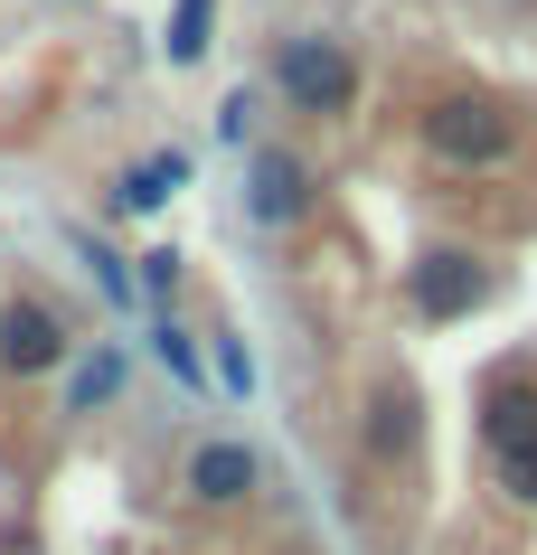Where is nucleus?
I'll use <instances>...</instances> for the list:
<instances>
[{
  "label": "nucleus",
  "mask_w": 537,
  "mask_h": 555,
  "mask_svg": "<svg viewBox=\"0 0 537 555\" xmlns=\"http://www.w3.org/2000/svg\"><path fill=\"white\" fill-rule=\"evenodd\" d=\"M179 490H189V508H245V499L265 490V462H255V442L208 434V442H189V462H179Z\"/></svg>",
  "instance_id": "obj_7"
},
{
  "label": "nucleus",
  "mask_w": 537,
  "mask_h": 555,
  "mask_svg": "<svg viewBox=\"0 0 537 555\" xmlns=\"http://www.w3.org/2000/svg\"><path fill=\"white\" fill-rule=\"evenodd\" d=\"M217 48V0H179L170 10V38H161V57L170 66H199Z\"/></svg>",
  "instance_id": "obj_12"
},
{
  "label": "nucleus",
  "mask_w": 537,
  "mask_h": 555,
  "mask_svg": "<svg viewBox=\"0 0 537 555\" xmlns=\"http://www.w3.org/2000/svg\"><path fill=\"white\" fill-rule=\"evenodd\" d=\"M76 255H86V273H94V293L114 301V311H132V301H142V283H132V263H123L114 245H94V235H76Z\"/></svg>",
  "instance_id": "obj_13"
},
{
  "label": "nucleus",
  "mask_w": 537,
  "mask_h": 555,
  "mask_svg": "<svg viewBox=\"0 0 537 555\" xmlns=\"http://www.w3.org/2000/svg\"><path fill=\"white\" fill-rule=\"evenodd\" d=\"M265 86L283 94V114H302V122H349L368 76H358V48H349V38H330V29H293V38H273Z\"/></svg>",
  "instance_id": "obj_2"
},
{
  "label": "nucleus",
  "mask_w": 537,
  "mask_h": 555,
  "mask_svg": "<svg viewBox=\"0 0 537 555\" xmlns=\"http://www.w3.org/2000/svg\"><path fill=\"white\" fill-rule=\"evenodd\" d=\"M123 377H132V349H114V339H104V349H86V358L57 377V414H76V424H86V414H104V405L123 396Z\"/></svg>",
  "instance_id": "obj_9"
},
{
  "label": "nucleus",
  "mask_w": 537,
  "mask_h": 555,
  "mask_svg": "<svg viewBox=\"0 0 537 555\" xmlns=\"http://www.w3.org/2000/svg\"><path fill=\"white\" fill-rule=\"evenodd\" d=\"M151 358H161V367H170L179 386H189V396H208V349H199V330L189 321H170V311H161V321H151Z\"/></svg>",
  "instance_id": "obj_11"
},
{
  "label": "nucleus",
  "mask_w": 537,
  "mask_h": 555,
  "mask_svg": "<svg viewBox=\"0 0 537 555\" xmlns=\"http://www.w3.org/2000/svg\"><path fill=\"white\" fill-rule=\"evenodd\" d=\"M208 377L227 386V396H255V349H245L236 330H208Z\"/></svg>",
  "instance_id": "obj_14"
},
{
  "label": "nucleus",
  "mask_w": 537,
  "mask_h": 555,
  "mask_svg": "<svg viewBox=\"0 0 537 555\" xmlns=\"http://www.w3.org/2000/svg\"><path fill=\"white\" fill-rule=\"evenodd\" d=\"M179 189H189V151H151V160H132L114 179V217H161Z\"/></svg>",
  "instance_id": "obj_10"
},
{
  "label": "nucleus",
  "mask_w": 537,
  "mask_h": 555,
  "mask_svg": "<svg viewBox=\"0 0 537 555\" xmlns=\"http://www.w3.org/2000/svg\"><path fill=\"white\" fill-rule=\"evenodd\" d=\"M311 207H321V179H311V160H302L293 142H255L245 151V227L255 235H293Z\"/></svg>",
  "instance_id": "obj_6"
},
{
  "label": "nucleus",
  "mask_w": 537,
  "mask_h": 555,
  "mask_svg": "<svg viewBox=\"0 0 537 555\" xmlns=\"http://www.w3.org/2000/svg\"><path fill=\"white\" fill-rule=\"evenodd\" d=\"M472 434L481 462L500 480L509 508H537V367H490L472 396Z\"/></svg>",
  "instance_id": "obj_1"
},
{
  "label": "nucleus",
  "mask_w": 537,
  "mask_h": 555,
  "mask_svg": "<svg viewBox=\"0 0 537 555\" xmlns=\"http://www.w3.org/2000/svg\"><path fill=\"white\" fill-rule=\"evenodd\" d=\"M415 142L444 170H509L519 160V114H509L500 94H434L415 114Z\"/></svg>",
  "instance_id": "obj_3"
},
{
  "label": "nucleus",
  "mask_w": 537,
  "mask_h": 555,
  "mask_svg": "<svg viewBox=\"0 0 537 555\" xmlns=\"http://www.w3.org/2000/svg\"><path fill=\"white\" fill-rule=\"evenodd\" d=\"M76 367V330H66L57 301L38 293H10L0 301V377L10 386H38V377H66Z\"/></svg>",
  "instance_id": "obj_5"
},
{
  "label": "nucleus",
  "mask_w": 537,
  "mask_h": 555,
  "mask_svg": "<svg viewBox=\"0 0 537 555\" xmlns=\"http://www.w3.org/2000/svg\"><path fill=\"white\" fill-rule=\"evenodd\" d=\"M255 122H265V94L236 86L227 104H217V142H227V151H255Z\"/></svg>",
  "instance_id": "obj_16"
},
{
  "label": "nucleus",
  "mask_w": 537,
  "mask_h": 555,
  "mask_svg": "<svg viewBox=\"0 0 537 555\" xmlns=\"http://www.w3.org/2000/svg\"><path fill=\"white\" fill-rule=\"evenodd\" d=\"M179 273H189V263H179V245H151V255H132V283H142V301H161V311L179 301Z\"/></svg>",
  "instance_id": "obj_15"
},
{
  "label": "nucleus",
  "mask_w": 537,
  "mask_h": 555,
  "mask_svg": "<svg viewBox=\"0 0 537 555\" xmlns=\"http://www.w3.org/2000/svg\"><path fill=\"white\" fill-rule=\"evenodd\" d=\"M500 293V263L481 255V245H415L406 255V311H415L424 330H452V321H472L481 301Z\"/></svg>",
  "instance_id": "obj_4"
},
{
  "label": "nucleus",
  "mask_w": 537,
  "mask_h": 555,
  "mask_svg": "<svg viewBox=\"0 0 537 555\" xmlns=\"http://www.w3.org/2000/svg\"><path fill=\"white\" fill-rule=\"evenodd\" d=\"M358 442H368V462H406V452L424 442V396L406 377L368 386V424H358Z\"/></svg>",
  "instance_id": "obj_8"
}]
</instances>
